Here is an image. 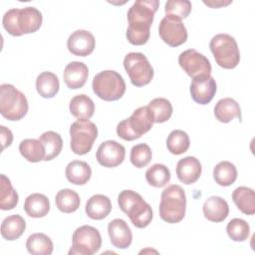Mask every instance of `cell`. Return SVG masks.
Listing matches in <instances>:
<instances>
[{"mask_svg":"<svg viewBox=\"0 0 255 255\" xmlns=\"http://www.w3.org/2000/svg\"><path fill=\"white\" fill-rule=\"evenodd\" d=\"M55 202L60 211L64 213H72L80 207L81 200L79 194L75 190L64 188L57 192Z\"/></svg>","mask_w":255,"mask_h":255,"instance_id":"cell-33","label":"cell"},{"mask_svg":"<svg viewBox=\"0 0 255 255\" xmlns=\"http://www.w3.org/2000/svg\"><path fill=\"white\" fill-rule=\"evenodd\" d=\"M45 147L44 160L49 161L57 157L63 148V139L61 135L53 130L43 132L38 138Z\"/></svg>","mask_w":255,"mask_h":255,"instance_id":"cell-30","label":"cell"},{"mask_svg":"<svg viewBox=\"0 0 255 255\" xmlns=\"http://www.w3.org/2000/svg\"><path fill=\"white\" fill-rule=\"evenodd\" d=\"M152 157V152L148 144L146 143H137L131 147L130 150V162L137 168L146 166Z\"/></svg>","mask_w":255,"mask_h":255,"instance_id":"cell-40","label":"cell"},{"mask_svg":"<svg viewBox=\"0 0 255 255\" xmlns=\"http://www.w3.org/2000/svg\"><path fill=\"white\" fill-rule=\"evenodd\" d=\"M26 229V222L19 214H13L3 219L1 223V235L4 239L13 241L18 239Z\"/></svg>","mask_w":255,"mask_h":255,"instance_id":"cell-27","label":"cell"},{"mask_svg":"<svg viewBox=\"0 0 255 255\" xmlns=\"http://www.w3.org/2000/svg\"><path fill=\"white\" fill-rule=\"evenodd\" d=\"M95 46V37L87 30H76L67 40V47L70 53L79 57H86L92 54Z\"/></svg>","mask_w":255,"mask_h":255,"instance_id":"cell-16","label":"cell"},{"mask_svg":"<svg viewBox=\"0 0 255 255\" xmlns=\"http://www.w3.org/2000/svg\"><path fill=\"white\" fill-rule=\"evenodd\" d=\"M24 210L30 217H44L50 210V201L48 197L42 193H32L25 199Z\"/></svg>","mask_w":255,"mask_h":255,"instance_id":"cell-24","label":"cell"},{"mask_svg":"<svg viewBox=\"0 0 255 255\" xmlns=\"http://www.w3.org/2000/svg\"><path fill=\"white\" fill-rule=\"evenodd\" d=\"M153 123L162 124L168 121L172 115V105L164 98H155L147 105Z\"/></svg>","mask_w":255,"mask_h":255,"instance_id":"cell-35","label":"cell"},{"mask_svg":"<svg viewBox=\"0 0 255 255\" xmlns=\"http://www.w3.org/2000/svg\"><path fill=\"white\" fill-rule=\"evenodd\" d=\"M159 6L158 0H136L128 11V27L126 37L131 45L145 44L150 35L154 14Z\"/></svg>","mask_w":255,"mask_h":255,"instance_id":"cell-1","label":"cell"},{"mask_svg":"<svg viewBox=\"0 0 255 255\" xmlns=\"http://www.w3.org/2000/svg\"><path fill=\"white\" fill-rule=\"evenodd\" d=\"M42 13L35 7L12 8L2 18L3 28L12 36H22L38 31L42 25Z\"/></svg>","mask_w":255,"mask_h":255,"instance_id":"cell-2","label":"cell"},{"mask_svg":"<svg viewBox=\"0 0 255 255\" xmlns=\"http://www.w3.org/2000/svg\"><path fill=\"white\" fill-rule=\"evenodd\" d=\"M186 196L183 188L178 184L168 185L160 196L159 216L167 223H178L185 215Z\"/></svg>","mask_w":255,"mask_h":255,"instance_id":"cell-4","label":"cell"},{"mask_svg":"<svg viewBox=\"0 0 255 255\" xmlns=\"http://www.w3.org/2000/svg\"><path fill=\"white\" fill-rule=\"evenodd\" d=\"M26 248L32 255H50L54 245L49 236L44 233L31 234L26 241Z\"/></svg>","mask_w":255,"mask_h":255,"instance_id":"cell-29","label":"cell"},{"mask_svg":"<svg viewBox=\"0 0 255 255\" xmlns=\"http://www.w3.org/2000/svg\"><path fill=\"white\" fill-rule=\"evenodd\" d=\"M21 155L30 162H39L45 158V147L39 139L25 138L19 144Z\"/></svg>","mask_w":255,"mask_h":255,"instance_id":"cell-31","label":"cell"},{"mask_svg":"<svg viewBox=\"0 0 255 255\" xmlns=\"http://www.w3.org/2000/svg\"><path fill=\"white\" fill-rule=\"evenodd\" d=\"M94 93L104 101H117L126 93L124 78L114 70H105L97 74L92 83Z\"/></svg>","mask_w":255,"mask_h":255,"instance_id":"cell-6","label":"cell"},{"mask_svg":"<svg viewBox=\"0 0 255 255\" xmlns=\"http://www.w3.org/2000/svg\"><path fill=\"white\" fill-rule=\"evenodd\" d=\"M89 76V69L86 64L83 62L74 61L69 63L65 69L63 74V79L67 87L71 90H77L82 88Z\"/></svg>","mask_w":255,"mask_h":255,"instance_id":"cell-19","label":"cell"},{"mask_svg":"<svg viewBox=\"0 0 255 255\" xmlns=\"http://www.w3.org/2000/svg\"><path fill=\"white\" fill-rule=\"evenodd\" d=\"M70 146L74 153L84 155L88 153L98 136V128L89 120H78L70 127Z\"/></svg>","mask_w":255,"mask_h":255,"instance_id":"cell-9","label":"cell"},{"mask_svg":"<svg viewBox=\"0 0 255 255\" xmlns=\"http://www.w3.org/2000/svg\"><path fill=\"white\" fill-rule=\"evenodd\" d=\"M209 48L219 67L234 69L240 61L236 40L229 34H217L210 40Z\"/></svg>","mask_w":255,"mask_h":255,"instance_id":"cell-7","label":"cell"},{"mask_svg":"<svg viewBox=\"0 0 255 255\" xmlns=\"http://www.w3.org/2000/svg\"><path fill=\"white\" fill-rule=\"evenodd\" d=\"M29 109L26 96L11 84L0 86V113L9 121H20Z\"/></svg>","mask_w":255,"mask_h":255,"instance_id":"cell-5","label":"cell"},{"mask_svg":"<svg viewBox=\"0 0 255 255\" xmlns=\"http://www.w3.org/2000/svg\"><path fill=\"white\" fill-rule=\"evenodd\" d=\"M85 211L91 219L102 220L112 211L111 199L104 194H95L88 199Z\"/></svg>","mask_w":255,"mask_h":255,"instance_id":"cell-21","label":"cell"},{"mask_svg":"<svg viewBox=\"0 0 255 255\" xmlns=\"http://www.w3.org/2000/svg\"><path fill=\"white\" fill-rule=\"evenodd\" d=\"M158 34L161 40L170 47L180 46L187 40V30L184 24L180 20L167 16L161 19Z\"/></svg>","mask_w":255,"mask_h":255,"instance_id":"cell-13","label":"cell"},{"mask_svg":"<svg viewBox=\"0 0 255 255\" xmlns=\"http://www.w3.org/2000/svg\"><path fill=\"white\" fill-rule=\"evenodd\" d=\"M181 69L192 79L198 76H210L211 64L209 60L194 49H188L178 56Z\"/></svg>","mask_w":255,"mask_h":255,"instance_id":"cell-12","label":"cell"},{"mask_svg":"<svg viewBox=\"0 0 255 255\" xmlns=\"http://www.w3.org/2000/svg\"><path fill=\"white\" fill-rule=\"evenodd\" d=\"M145 179L153 187H163L170 180V171L164 164L155 163L145 171Z\"/></svg>","mask_w":255,"mask_h":255,"instance_id":"cell-37","label":"cell"},{"mask_svg":"<svg viewBox=\"0 0 255 255\" xmlns=\"http://www.w3.org/2000/svg\"><path fill=\"white\" fill-rule=\"evenodd\" d=\"M232 200L242 213L246 215L255 213V193L252 188L246 186L237 187L232 192Z\"/></svg>","mask_w":255,"mask_h":255,"instance_id":"cell-26","label":"cell"},{"mask_svg":"<svg viewBox=\"0 0 255 255\" xmlns=\"http://www.w3.org/2000/svg\"><path fill=\"white\" fill-rule=\"evenodd\" d=\"M118 203L136 228H144L151 222L152 209L137 192L129 189L121 191L118 196Z\"/></svg>","mask_w":255,"mask_h":255,"instance_id":"cell-3","label":"cell"},{"mask_svg":"<svg viewBox=\"0 0 255 255\" xmlns=\"http://www.w3.org/2000/svg\"><path fill=\"white\" fill-rule=\"evenodd\" d=\"M19 201L17 191L13 188L10 179L5 175H0V208L11 210L16 207Z\"/></svg>","mask_w":255,"mask_h":255,"instance_id":"cell-34","label":"cell"},{"mask_svg":"<svg viewBox=\"0 0 255 255\" xmlns=\"http://www.w3.org/2000/svg\"><path fill=\"white\" fill-rule=\"evenodd\" d=\"M124 67L131 84L135 87H143L149 84L153 78V68L142 53L127 54L124 59Z\"/></svg>","mask_w":255,"mask_h":255,"instance_id":"cell-10","label":"cell"},{"mask_svg":"<svg viewBox=\"0 0 255 255\" xmlns=\"http://www.w3.org/2000/svg\"><path fill=\"white\" fill-rule=\"evenodd\" d=\"M70 113L78 120H90L95 112L93 100L85 94H80L71 99Z\"/></svg>","mask_w":255,"mask_h":255,"instance_id":"cell-25","label":"cell"},{"mask_svg":"<svg viewBox=\"0 0 255 255\" xmlns=\"http://www.w3.org/2000/svg\"><path fill=\"white\" fill-rule=\"evenodd\" d=\"M213 177L218 185L229 186L237 179V168L230 161H220L213 168Z\"/></svg>","mask_w":255,"mask_h":255,"instance_id":"cell-32","label":"cell"},{"mask_svg":"<svg viewBox=\"0 0 255 255\" xmlns=\"http://www.w3.org/2000/svg\"><path fill=\"white\" fill-rule=\"evenodd\" d=\"M214 116L218 122L227 124L233 119L241 120V109L239 104L232 98L219 100L214 107Z\"/></svg>","mask_w":255,"mask_h":255,"instance_id":"cell-22","label":"cell"},{"mask_svg":"<svg viewBox=\"0 0 255 255\" xmlns=\"http://www.w3.org/2000/svg\"><path fill=\"white\" fill-rule=\"evenodd\" d=\"M108 233L111 243L119 249H127L130 246L132 241V233L128 223L121 219L116 218L108 225Z\"/></svg>","mask_w":255,"mask_h":255,"instance_id":"cell-17","label":"cell"},{"mask_svg":"<svg viewBox=\"0 0 255 255\" xmlns=\"http://www.w3.org/2000/svg\"><path fill=\"white\" fill-rule=\"evenodd\" d=\"M226 231L231 240L243 242L249 237L250 226L241 218H233L227 223Z\"/></svg>","mask_w":255,"mask_h":255,"instance_id":"cell-39","label":"cell"},{"mask_svg":"<svg viewBox=\"0 0 255 255\" xmlns=\"http://www.w3.org/2000/svg\"><path fill=\"white\" fill-rule=\"evenodd\" d=\"M202 167L200 161L194 156H186L178 160L176 164V175L180 182L192 184L201 175Z\"/></svg>","mask_w":255,"mask_h":255,"instance_id":"cell-18","label":"cell"},{"mask_svg":"<svg viewBox=\"0 0 255 255\" xmlns=\"http://www.w3.org/2000/svg\"><path fill=\"white\" fill-rule=\"evenodd\" d=\"M191 8V2L188 0H169L165 2L164 12L165 16L181 21L189 15Z\"/></svg>","mask_w":255,"mask_h":255,"instance_id":"cell-38","label":"cell"},{"mask_svg":"<svg viewBox=\"0 0 255 255\" xmlns=\"http://www.w3.org/2000/svg\"><path fill=\"white\" fill-rule=\"evenodd\" d=\"M36 89L38 94L45 99H51L57 95L60 89L58 77L52 72H42L36 79Z\"/></svg>","mask_w":255,"mask_h":255,"instance_id":"cell-28","label":"cell"},{"mask_svg":"<svg viewBox=\"0 0 255 255\" xmlns=\"http://www.w3.org/2000/svg\"><path fill=\"white\" fill-rule=\"evenodd\" d=\"M203 214L211 222H221L229 214V206L225 199L220 196H210L203 203Z\"/></svg>","mask_w":255,"mask_h":255,"instance_id":"cell-20","label":"cell"},{"mask_svg":"<svg viewBox=\"0 0 255 255\" xmlns=\"http://www.w3.org/2000/svg\"><path fill=\"white\" fill-rule=\"evenodd\" d=\"M0 134H1L0 136L2 141V150H4L7 146H9L12 143L13 134H12V131L4 126L0 127Z\"/></svg>","mask_w":255,"mask_h":255,"instance_id":"cell-41","label":"cell"},{"mask_svg":"<svg viewBox=\"0 0 255 255\" xmlns=\"http://www.w3.org/2000/svg\"><path fill=\"white\" fill-rule=\"evenodd\" d=\"M204 4L212 7V8H217L219 6H224V5H228L231 3V1H227V2H222V1H219V2H203Z\"/></svg>","mask_w":255,"mask_h":255,"instance_id":"cell-42","label":"cell"},{"mask_svg":"<svg viewBox=\"0 0 255 255\" xmlns=\"http://www.w3.org/2000/svg\"><path fill=\"white\" fill-rule=\"evenodd\" d=\"M125 155V146L112 139L103 141L96 152L98 162L104 167H116L120 165L124 161Z\"/></svg>","mask_w":255,"mask_h":255,"instance_id":"cell-14","label":"cell"},{"mask_svg":"<svg viewBox=\"0 0 255 255\" xmlns=\"http://www.w3.org/2000/svg\"><path fill=\"white\" fill-rule=\"evenodd\" d=\"M190 140L188 134L181 129L172 130L166 139V146L170 153L178 155L189 148Z\"/></svg>","mask_w":255,"mask_h":255,"instance_id":"cell-36","label":"cell"},{"mask_svg":"<svg viewBox=\"0 0 255 255\" xmlns=\"http://www.w3.org/2000/svg\"><path fill=\"white\" fill-rule=\"evenodd\" d=\"M152 125L153 121L148 108L143 106L134 110L129 118L118 124L117 133L125 140H134L147 132Z\"/></svg>","mask_w":255,"mask_h":255,"instance_id":"cell-8","label":"cell"},{"mask_svg":"<svg viewBox=\"0 0 255 255\" xmlns=\"http://www.w3.org/2000/svg\"><path fill=\"white\" fill-rule=\"evenodd\" d=\"M65 174L68 181L71 183L84 185L90 180L92 176V169L86 161L72 160L67 164Z\"/></svg>","mask_w":255,"mask_h":255,"instance_id":"cell-23","label":"cell"},{"mask_svg":"<svg viewBox=\"0 0 255 255\" xmlns=\"http://www.w3.org/2000/svg\"><path fill=\"white\" fill-rule=\"evenodd\" d=\"M73 246L69 254L93 255L97 253L102 246V237L99 230L90 225L78 227L72 237Z\"/></svg>","mask_w":255,"mask_h":255,"instance_id":"cell-11","label":"cell"},{"mask_svg":"<svg viewBox=\"0 0 255 255\" xmlns=\"http://www.w3.org/2000/svg\"><path fill=\"white\" fill-rule=\"evenodd\" d=\"M216 93V83L211 76H198L192 79L190 95L192 100L199 105L209 104Z\"/></svg>","mask_w":255,"mask_h":255,"instance_id":"cell-15","label":"cell"}]
</instances>
